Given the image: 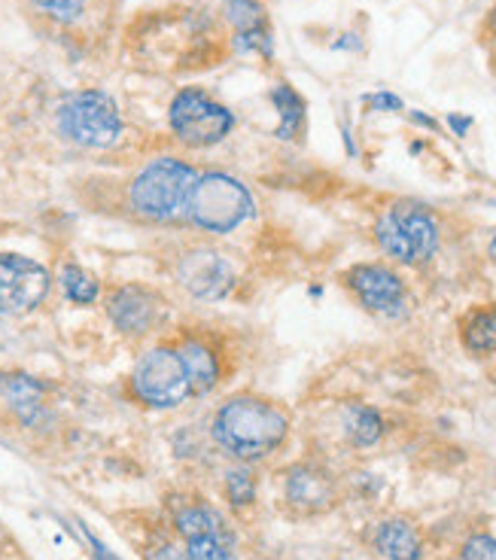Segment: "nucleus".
I'll return each instance as SVG.
<instances>
[{
	"instance_id": "obj_1",
	"label": "nucleus",
	"mask_w": 496,
	"mask_h": 560,
	"mask_svg": "<svg viewBox=\"0 0 496 560\" xmlns=\"http://www.w3.org/2000/svg\"><path fill=\"white\" fill-rule=\"evenodd\" d=\"M211 433L228 457L256 463L271 457L290 435V415L274 399L238 393L213 411Z\"/></svg>"
},
{
	"instance_id": "obj_2",
	"label": "nucleus",
	"mask_w": 496,
	"mask_h": 560,
	"mask_svg": "<svg viewBox=\"0 0 496 560\" xmlns=\"http://www.w3.org/2000/svg\"><path fill=\"white\" fill-rule=\"evenodd\" d=\"M196 180H199V171L189 162L177 155H158L153 162H146L131 180L128 205L150 223H174L186 217V205H189Z\"/></svg>"
},
{
	"instance_id": "obj_3",
	"label": "nucleus",
	"mask_w": 496,
	"mask_h": 560,
	"mask_svg": "<svg viewBox=\"0 0 496 560\" xmlns=\"http://www.w3.org/2000/svg\"><path fill=\"white\" fill-rule=\"evenodd\" d=\"M375 244L399 266H424L439 250V220L421 201H393L375 220Z\"/></svg>"
},
{
	"instance_id": "obj_4",
	"label": "nucleus",
	"mask_w": 496,
	"mask_h": 560,
	"mask_svg": "<svg viewBox=\"0 0 496 560\" xmlns=\"http://www.w3.org/2000/svg\"><path fill=\"white\" fill-rule=\"evenodd\" d=\"M253 217V196L223 171L199 174L186 205V220L211 235H228Z\"/></svg>"
},
{
	"instance_id": "obj_5",
	"label": "nucleus",
	"mask_w": 496,
	"mask_h": 560,
	"mask_svg": "<svg viewBox=\"0 0 496 560\" xmlns=\"http://www.w3.org/2000/svg\"><path fill=\"white\" fill-rule=\"evenodd\" d=\"M56 122L64 138L88 150H107L122 135V116L116 101L98 89L68 95L58 107Z\"/></svg>"
},
{
	"instance_id": "obj_6",
	"label": "nucleus",
	"mask_w": 496,
	"mask_h": 560,
	"mask_svg": "<svg viewBox=\"0 0 496 560\" xmlns=\"http://www.w3.org/2000/svg\"><path fill=\"white\" fill-rule=\"evenodd\" d=\"M168 122L174 138L189 150H208L226 140L235 128V113L211 98L204 89L186 85L170 101Z\"/></svg>"
},
{
	"instance_id": "obj_7",
	"label": "nucleus",
	"mask_w": 496,
	"mask_h": 560,
	"mask_svg": "<svg viewBox=\"0 0 496 560\" xmlns=\"http://www.w3.org/2000/svg\"><path fill=\"white\" fill-rule=\"evenodd\" d=\"M131 390L150 408H180L192 396V384L186 375L177 345H156L143 353L131 372Z\"/></svg>"
},
{
	"instance_id": "obj_8",
	"label": "nucleus",
	"mask_w": 496,
	"mask_h": 560,
	"mask_svg": "<svg viewBox=\"0 0 496 560\" xmlns=\"http://www.w3.org/2000/svg\"><path fill=\"white\" fill-rule=\"evenodd\" d=\"M341 283L371 314L402 317L405 308H409L405 280L399 278V271H393L390 266H381V262H359V266H351L341 275Z\"/></svg>"
},
{
	"instance_id": "obj_9",
	"label": "nucleus",
	"mask_w": 496,
	"mask_h": 560,
	"mask_svg": "<svg viewBox=\"0 0 496 560\" xmlns=\"http://www.w3.org/2000/svg\"><path fill=\"white\" fill-rule=\"evenodd\" d=\"M49 271L19 253H0V314H28L49 295Z\"/></svg>"
},
{
	"instance_id": "obj_10",
	"label": "nucleus",
	"mask_w": 496,
	"mask_h": 560,
	"mask_svg": "<svg viewBox=\"0 0 496 560\" xmlns=\"http://www.w3.org/2000/svg\"><path fill=\"white\" fill-rule=\"evenodd\" d=\"M107 314H110V320L122 336L143 338L156 332L158 326L165 323L168 302H165V295L143 287V283H126V287H116L110 293Z\"/></svg>"
},
{
	"instance_id": "obj_11",
	"label": "nucleus",
	"mask_w": 496,
	"mask_h": 560,
	"mask_svg": "<svg viewBox=\"0 0 496 560\" xmlns=\"http://www.w3.org/2000/svg\"><path fill=\"white\" fill-rule=\"evenodd\" d=\"M177 350L192 384V396H208L226 381V348L204 329H184L177 336Z\"/></svg>"
},
{
	"instance_id": "obj_12",
	"label": "nucleus",
	"mask_w": 496,
	"mask_h": 560,
	"mask_svg": "<svg viewBox=\"0 0 496 560\" xmlns=\"http://www.w3.org/2000/svg\"><path fill=\"white\" fill-rule=\"evenodd\" d=\"M177 280L199 299H223L235 287V268L216 250L192 247L177 259Z\"/></svg>"
},
{
	"instance_id": "obj_13",
	"label": "nucleus",
	"mask_w": 496,
	"mask_h": 560,
	"mask_svg": "<svg viewBox=\"0 0 496 560\" xmlns=\"http://www.w3.org/2000/svg\"><path fill=\"white\" fill-rule=\"evenodd\" d=\"M284 497L298 515H320V512H327V509L335 505L339 490H335V478L329 476L323 466L298 463V466H293L286 472Z\"/></svg>"
},
{
	"instance_id": "obj_14",
	"label": "nucleus",
	"mask_w": 496,
	"mask_h": 560,
	"mask_svg": "<svg viewBox=\"0 0 496 560\" xmlns=\"http://www.w3.org/2000/svg\"><path fill=\"white\" fill-rule=\"evenodd\" d=\"M375 551L387 560H421L424 542L412 521L390 518L375 530Z\"/></svg>"
},
{
	"instance_id": "obj_15",
	"label": "nucleus",
	"mask_w": 496,
	"mask_h": 560,
	"mask_svg": "<svg viewBox=\"0 0 496 560\" xmlns=\"http://www.w3.org/2000/svg\"><path fill=\"white\" fill-rule=\"evenodd\" d=\"M460 345L472 357L496 353V305H475L460 317Z\"/></svg>"
},
{
	"instance_id": "obj_16",
	"label": "nucleus",
	"mask_w": 496,
	"mask_h": 560,
	"mask_svg": "<svg viewBox=\"0 0 496 560\" xmlns=\"http://www.w3.org/2000/svg\"><path fill=\"white\" fill-rule=\"evenodd\" d=\"M271 104L281 116V122L274 128V138L281 140H298L308 122V104L298 95L290 83H277L271 89Z\"/></svg>"
},
{
	"instance_id": "obj_17",
	"label": "nucleus",
	"mask_w": 496,
	"mask_h": 560,
	"mask_svg": "<svg viewBox=\"0 0 496 560\" xmlns=\"http://www.w3.org/2000/svg\"><path fill=\"white\" fill-rule=\"evenodd\" d=\"M341 427L347 442L356 448H371L383 435V418L378 408L366 406V402H347L341 411Z\"/></svg>"
},
{
	"instance_id": "obj_18",
	"label": "nucleus",
	"mask_w": 496,
	"mask_h": 560,
	"mask_svg": "<svg viewBox=\"0 0 496 560\" xmlns=\"http://www.w3.org/2000/svg\"><path fill=\"white\" fill-rule=\"evenodd\" d=\"M174 530L180 533V539H192V536H204V533H232L226 521L220 518V512L208 503H186L184 509H177Z\"/></svg>"
},
{
	"instance_id": "obj_19",
	"label": "nucleus",
	"mask_w": 496,
	"mask_h": 560,
	"mask_svg": "<svg viewBox=\"0 0 496 560\" xmlns=\"http://www.w3.org/2000/svg\"><path fill=\"white\" fill-rule=\"evenodd\" d=\"M0 393L19 411L22 420H34V415L40 411L43 387L34 378H28V375H7V378L0 381Z\"/></svg>"
},
{
	"instance_id": "obj_20",
	"label": "nucleus",
	"mask_w": 496,
	"mask_h": 560,
	"mask_svg": "<svg viewBox=\"0 0 496 560\" xmlns=\"http://www.w3.org/2000/svg\"><path fill=\"white\" fill-rule=\"evenodd\" d=\"M186 560H238L235 558V533H204L184 539Z\"/></svg>"
},
{
	"instance_id": "obj_21",
	"label": "nucleus",
	"mask_w": 496,
	"mask_h": 560,
	"mask_svg": "<svg viewBox=\"0 0 496 560\" xmlns=\"http://www.w3.org/2000/svg\"><path fill=\"white\" fill-rule=\"evenodd\" d=\"M58 280H61V290H64V295L71 299L73 305H92V302H98V295H101L98 280L92 278L85 268L73 266L71 262V266L61 268Z\"/></svg>"
},
{
	"instance_id": "obj_22",
	"label": "nucleus",
	"mask_w": 496,
	"mask_h": 560,
	"mask_svg": "<svg viewBox=\"0 0 496 560\" xmlns=\"http://www.w3.org/2000/svg\"><path fill=\"white\" fill-rule=\"evenodd\" d=\"M223 15L228 19V25L235 31L259 28V25H269V13L259 0H226Z\"/></svg>"
},
{
	"instance_id": "obj_23",
	"label": "nucleus",
	"mask_w": 496,
	"mask_h": 560,
	"mask_svg": "<svg viewBox=\"0 0 496 560\" xmlns=\"http://www.w3.org/2000/svg\"><path fill=\"white\" fill-rule=\"evenodd\" d=\"M226 497L235 509H247L256 500V478L247 466H235L226 472Z\"/></svg>"
},
{
	"instance_id": "obj_24",
	"label": "nucleus",
	"mask_w": 496,
	"mask_h": 560,
	"mask_svg": "<svg viewBox=\"0 0 496 560\" xmlns=\"http://www.w3.org/2000/svg\"><path fill=\"white\" fill-rule=\"evenodd\" d=\"M235 52L241 56H274V37H271V25H259V28L235 31Z\"/></svg>"
},
{
	"instance_id": "obj_25",
	"label": "nucleus",
	"mask_w": 496,
	"mask_h": 560,
	"mask_svg": "<svg viewBox=\"0 0 496 560\" xmlns=\"http://www.w3.org/2000/svg\"><path fill=\"white\" fill-rule=\"evenodd\" d=\"M37 10L52 15L56 22H76L85 10V0H31Z\"/></svg>"
},
{
	"instance_id": "obj_26",
	"label": "nucleus",
	"mask_w": 496,
	"mask_h": 560,
	"mask_svg": "<svg viewBox=\"0 0 496 560\" xmlns=\"http://www.w3.org/2000/svg\"><path fill=\"white\" fill-rule=\"evenodd\" d=\"M460 560H496V539L487 533L469 536L460 548Z\"/></svg>"
},
{
	"instance_id": "obj_27",
	"label": "nucleus",
	"mask_w": 496,
	"mask_h": 560,
	"mask_svg": "<svg viewBox=\"0 0 496 560\" xmlns=\"http://www.w3.org/2000/svg\"><path fill=\"white\" fill-rule=\"evenodd\" d=\"M363 104H366L369 110H378V113L405 110L402 98H399V95H393V92H375V95H366V98H363Z\"/></svg>"
},
{
	"instance_id": "obj_28",
	"label": "nucleus",
	"mask_w": 496,
	"mask_h": 560,
	"mask_svg": "<svg viewBox=\"0 0 496 560\" xmlns=\"http://www.w3.org/2000/svg\"><path fill=\"white\" fill-rule=\"evenodd\" d=\"M146 560H186V548H177L174 542H162L146 551Z\"/></svg>"
},
{
	"instance_id": "obj_29",
	"label": "nucleus",
	"mask_w": 496,
	"mask_h": 560,
	"mask_svg": "<svg viewBox=\"0 0 496 560\" xmlns=\"http://www.w3.org/2000/svg\"><path fill=\"white\" fill-rule=\"evenodd\" d=\"M85 539H88V546H92V555H95V560H119L114 551H107V546H104V542H98V536H95V533L85 530Z\"/></svg>"
},
{
	"instance_id": "obj_30",
	"label": "nucleus",
	"mask_w": 496,
	"mask_h": 560,
	"mask_svg": "<svg viewBox=\"0 0 496 560\" xmlns=\"http://www.w3.org/2000/svg\"><path fill=\"white\" fill-rule=\"evenodd\" d=\"M448 126L454 128L457 138H463L469 128H472V119H469V116H457V113H451V116H448Z\"/></svg>"
},
{
	"instance_id": "obj_31",
	"label": "nucleus",
	"mask_w": 496,
	"mask_h": 560,
	"mask_svg": "<svg viewBox=\"0 0 496 560\" xmlns=\"http://www.w3.org/2000/svg\"><path fill=\"white\" fill-rule=\"evenodd\" d=\"M409 119H412L414 126L429 128V131H436V128H439V122H436L433 116H426V113H421V110H412V113H409Z\"/></svg>"
},
{
	"instance_id": "obj_32",
	"label": "nucleus",
	"mask_w": 496,
	"mask_h": 560,
	"mask_svg": "<svg viewBox=\"0 0 496 560\" xmlns=\"http://www.w3.org/2000/svg\"><path fill=\"white\" fill-rule=\"evenodd\" d=\"M487 259L496 266V232H494V238H491V244H487Z\"/></svg>"
},
{
	"instance_id": "obj_33",
	"label": "nucleus",
	"mask_w": 496,
	"mask_h": 560,
	"mask_svg": "<svg viewBox=\"0 0 496 560\" xmlns=\"http://www.w3.org/2000/svg\"><path fill=\"white\" fill-rule=\"evenodd\" d=\"M494 384H496V369H494Z\"/></svg>"
}]
</instances>
